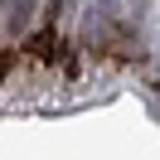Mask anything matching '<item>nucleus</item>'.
<instances>
[{
	"label": "nucleus",
	"instance_id": "1",
	"mask_svg": "<svg viewBox=\"0 0 160 160\" xmlns=\"http://www.w3.org/2000/svg\"><path fill=\"white\" fill-rule=\"evenodd\" d=\"M29 53L34 58H58V39H53V34H39V39L29 44Z\"/></svg>",
	"mask_w": 160,
	"mask_h": 160
}]
</instances>
